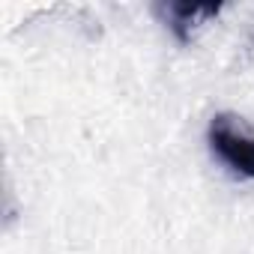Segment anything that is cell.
Returning <instances> with one entry per match:
<instances>
[{
    "label": "cell",
    "mask_w": 254,
    "mask_h": 254,
    "mask_svg": "<svg viewBox=\"0 0 254 254\" xmlns=\"http://www.w3.org/2000/svg\"><path fill=\"white\" fill-rule=\"evenodd\" d=\"M209 150L227 165L236 177L254 180V126L236 114H215L206 129Z\"/></svg>",
    "instance_id": "cell-1"
},
{
    "label": "cell",
    "mask_w": 254,
    "mask_h": 254,
    "mask_svg": "<svg viewBox=\"0 0 254 254\" xmlns=\"http://www.w3.org/2000/svg\"><path fill=\"white\" fill-rule=\"evenodd\" d=\"M221 6H197V3H162L159 12L165 15L168 27L174 30V36L180 42H189L191 33L206 21V18H215Z\"/></svg>",
    "instance_id": "cell-2"
}]
</instances>
